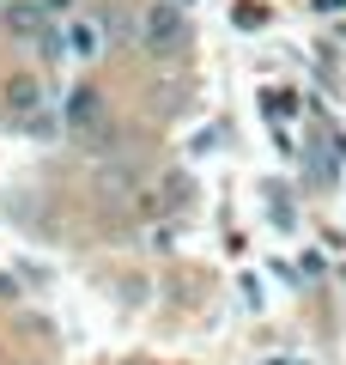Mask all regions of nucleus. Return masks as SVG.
Segmentation results:
<instances>
[{
  "label": "nucleus",
  "mask_w": 346,
  "mask_h": 365,
  "mask_svg": "<svg viewBox=\"0 0 346 365\" xmlns=\"http://www.w3.org/2000/svg\"><path fill=\"white\" fill-rule=\"evenodd\" d=\"M103 43H110V31H103L98 13H55V31H49L43 49H49L55 61L91 67V61H103Z\"/></svg>",
  "instance_id": "f257e3e1"
},
{
  "label": "nucleus",
  "mask_w": 346,
  "mask_h": 365,
  "mask_svg": "<svg viewBox=\"0 0 346 365\" xmlns=\"http://www.w3.org/2000/svg\"><path fill=\"white\" fill-rule=\"evenodd\" d=\"M61 110H67V134H73V140H91V146H98L103 134H110V104H103L98 91H73Z\"/></svg>",
  "instance_id": "f03ea898"
},
{
  "label": "nucleus",
  "mask_w": 346,
  "mask_h": 365,
  "mask_svg": "<svg viewBox=\"0 0 346 365\" xmlns=\"http://www.w3.org/2000/svg\"><path fill=\"white\" fill-rule=\"evenodd\" d=\"M140 37H146V49H158V55L177 49L182 43V13L177 6H146L140 13Z\"/></svg>",
  "instance_id": "7ed1b4c3"
},
{
  "label": "nucleus",
  "mask_w": 346,
  "mask_h": 365,
  "mask_svg": "<svg viewBox=\"0 0 346 365\" xmlns=\"http://www.w3.org/2000/svg\"><path fill=\"white\" fill-rule=\"evenodd\" d=\"M6 104H13V116L19 122H37V104H43V86L31 73H13L6 79Z\"/></svg>",
  "instance_id": "20e7f679"
}]
</instances>
